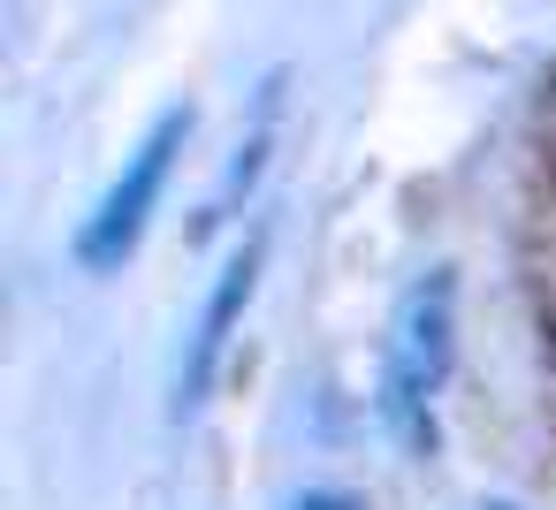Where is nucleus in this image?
<instances>
[{"label":"nucleus","instance_id":"obj_1","mask_svg":"<svg viewBox=\"0 0 556 510\" xmlns=\"http://www.w3.org/2000/svg\"><path fill=\"white\" fill-rule=\"evenodd\" d=\"M450 343H457V282L450 267L419 275L404 297H396V320H389V366H381V411L389 426L427 449L434 442V388L450 373Z\"/></svg>","mask_w":556,"mask_h":510},{"label":"nucleus","instance_id":"obj_2","mask_svg":"<svg viewBox=\"0 0 556 510\" xmlns=\"http://www.w3.org/2000/svg\"><path fill=\"white\" fill-rule=\"evenodd\" d=\"M184 138H191V107H168V115L138 138V153L123 161V176L108 183V199H100L92 221L77 229V259H85L92 275H108V267H123V259L138 252V237H146V221H153V206H161V191H168V168H176Z\"/></svg>","mask_w":556,"mask_h":510},{"label":"nucleus","instance_id":"obj_3","mask_svg":"<svg viewBox=\"0 0 556 510\" xmlns=\"http://www.w3.org/2000/svg\"><path fill=\"white\" fill-rule=\"evenodd\" d=\"M260 259H267V237H260V229L222 259V275H214V290H206V305H199V328H191V343H184V358H176V419H191V411L206 404V388H214V373H222V358H229V335H237V320H244V305H252V290H260Z\"/></svg>","mask_w":556,"mask_h":510},{"label":"nucleus","instance_id":"obj_4","mask_svg":"<svg viewBox=\"0 0 556 510\" xmlns=\"http://www.w3.org/2000/svg\"><path fill=\"white\" fill-rule=\"evenodd\" d=\"M298 510H358L351 495H328V487H313V495H298Z\"/></svg>","mask_w":556,"mask_h":510},{"label":"nucleus","instance_id":"obj_5","mask_svg":"<svg viewBox=\"0 0 556 510\" xmlns=\"http://www.w3.org/2000/svg\"><path fill=\"white\" fill-rule=\"evenodd\" d=\"M495 510H503V502H495Z\"/></svg>","mask_w":556,"mask_h":510}]
</instances>
